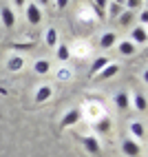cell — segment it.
<instances>
[{
	"mask_svg": "<svg viewBox=\"0 0 148 157\" xmlns=\"http://www.w3.org/2000/svg\"><path fill=\"white\" fill-rule=\"evenodd\" d=\"M25 13H27V22L29 25H40L42 22V9L36 5V2H29V5H25Z\"/></svg>",
	"mask_w": 148,
	"mask_h": 157,
	"instance_id": "obj_1",
	"label": "cell"
},
{
	"mask_svg": "<svg viewBox=\"0 0 148 157\" xmlns=\"http://www.w3.org/2000/svg\"><path fill=\"white\" fill-rule=\"evenodd\" d=\"M122 153L128 155V157H139L142 155V146H139V142L126 137V140H122Z\"/></svg>",
	"mask_w": 148,
	"mask_h": 157,
	"instance_id": "obj_2",
	"label": "cell"
},
{
	"mask_svg": "<svg viewBox=\"0 0 148 157\" xmlns=\"http://www.w3.org/2000/svg\"><path fill=\"white\" fill-rule=\"evenodd\" d=\"M80 120H82V111H80V109H71L69 113H64V117H62V122H60V128L75 126Z\"/></svg>",
	"mask_w": 148,
	"mask_h": 157,
	"instance_id": "obj_3",
	"label": "cell"
},
{
	"mask_svg": "<svg viewBox=\"0 0 148 157\" xmlns=\"http://www.w3.org/2000/svg\"><path fill=\"white\" fill-rule=\"evenodd\" d=\"M84 111H86V117H89L91 122H97L100 117H104V109L100 106V104H95V102H86Z\"/></svg>",
	"mask_w": 148,
	"mask_h": 157,
	"instance_id": "obj_4",
	"label": "cell"
},
{
	"mask_svg": "<svg viewBox=\"0 0 148 157\" xmlns=\"http://www.w3.org/2000/svg\"><path fill=\"white\" fill-rule=\"evenodd\" d=\"M0 20H2V27L5 29H11L16 25V13L11 7H2L0 9Z\"/></svg>",
	"mask_w": 148,
	"mask_h": 157,
	"instance_id": "obj_5",
	"label": "cell"
},
{
	"mask_svg": "<svg viewBox=\"0 0 148 157\" xmlns=\"http://www.w3.org/2000/svg\"><path fill=\"white\" fill-rule=\"evenodd\" d=\"M51 95H53V89H51V84H40V86H38V91H36V98H33V102L42 104V102L51 100Z\"/></svg>",
	"mask_w": 148,
	"mask_h": 157,
	"instance_id": "obj_6",
	"label": "cell"
},
{
	"mask_svg": "<svg viewBox=\"0 0 148 157\" xmlns=\"http://www.w3.org/2000/svg\"><path fill=\"white\" fill-rule=\"evenodd\" d=\"M117 73H120V64H117V62H108V64L97 73V78L100 80H111V78L117 75Z\"/></svg>",
	"mask_w": 148,
	"mask_h": 157,
	"instance_id": "obj_7",
	"label": "cell"
},
{
	"mask_svg": "<svg viewBox=\"0 0 148 157\" xmlns=\"http://www.w3.org/2000/svg\"><path fill=\"white\" fill-rule=\"evenodd\" d=\"M148 40V33H146V27H135L131 31V42L137 47V44H146Z\"/></svg>",
	"mask_w": 148,
	"mask_h": 157,
	"instance_id": "obj_8",
	"label": "cell"
},
{
	"mask_svg": "<svg viewBox=\"0 0 148 157\" xmlns=\"http://www.w3.org/2000/svg\"><path fill=\"white\" fill-rule=\"evenodd\" d=\"M84 148H86V153H91V155H100V151H102L95 135H86V137H84Z\"/></svg>",
	"mask_w": 148,
	"mask_h": 157,
	"instance_id": "obj_9",
	"label": "cell"
},
{
	"mask_svg": "<svg viewBox=\"0 0 148 157\" xmlns=\"http://www.w3.org/2000/svg\"><path fill=\"white\" fill-rule=\"evenodd\" d=\"M22 67H25V58L22 56H11V58H9L7 60V69L9 71H22Z\"/></svg>",
	"mask_w": 148,
	"mask_h": 157,
	"instance_id": "obj_10",
	"label": "cell"
},
{
	"mask_svg": "<svg viewBox=\"0 0 148 157\" xmlns=\"http://www.w3.org/2000/svg\"><path fill=\"white\" fill-rule=\"evenodd\" d=\"M115 106H117L120 111H126V109H128L131 106V95H128V93H117V95H115Z\"/></svg>",
	"mask_w": 148,
	"mask_h": 157,
	"instance_id": "obj_11",
	"label": "cell"
},
{
	"mask_svg": "<svg viewBox=\"0 0 148 157\" xmlns=\"http://www.w3.org/2000/svg\"><path fill=\"white\" fill-rule=\"evenodd\" d=\"M44 42H47V47H58V29L55 27H49L47 31H44Z\"/></svg>",
	"mask_w": 148,
	"mask_h": 157,
	"instance_id": "obj_12",
	"label": "cell"
},
{
	"mask_svg": "<svg viewBox=\"0 0 148 157\" xmlns=\"http://www.w3.org/2000/svg\"><path fill=\"white\" fill-rule=\"evenodd\" d=\"M117 51H120L122 56H135L137 53V47L131 42V40H122L120 47H117Z\"/></svg>",
	"mask_w": 148,
	"mask_h": 157,
	"instance_id": "obj_13",
	"label": "cell"
},
{
	"mask_svg": "<svg viewBox=\"0 0 148 157\" xmlns=\"http://www.w3.org/2000/svg\"><path fill=\"white\" fill-rule=\"evenodd\" d=\"M33 71H36V73H40V75H47V73L51 71V62H49V60H44V58L36 60V62H33Z\"/></svg>",
	"mask_w": 148,
	"mask_h": 157,
	"instance_id": "obj_14",
	"label": "cell"
},
{
	"mask_svg": "<svg viewBox=\"0 0 148 157\" xmlns=\"http://www.w3.org/2000/svg\"><path fill=\"white\" fill-rule=\"evenodd\" d=\"M131 106H135L139 113H144V111H146V95H142V93L133 95V98H131Z\"/></svg>",
	"mask_w": 148,
	"mask_h": 157,
	"instance_id": "obj_15",
	"label": "cell"
},
{
	"mask_svg": "<svg viewBox=\"0 0 148 157\" xmlns=\"http://www.w3.org/2000/svg\"><path fill=\"white\" fill-rule=\"evenodd\" d=\"M108 62H111V60H108L106 56H102V58H97V60H95L93 64H91V75H97V73H100V71H102L104 67H106Z\"/></svg>",
	"mask_w": 148,
	"mask_h": 157,
	"instance_id": "obj_16",
	"label": "cell"
},
{
	"mask_svg": "<svg viewBox=\"0 0 148 157\" xmlns=\"http://www.w3.org/2000/svg\"><path fill=\"white\" fill-rule=\"evenodd\" d=\"M115 42H117V36L113 33V31H106V33L102 36V40H100V44H102V49H111Z\"/></svg>",
	"mask_w": 148,
	"mask_h": 157,
	"instance_id": "obj_17",
	"label": "cell"
},
{
	"mask_svg": "<svg viewBox=\"0 0 148 157\" xmlns=\"http://www.w3.org/2000/svg\"><path fill=\"white\" fill-rule=\"evenodd\" d=\"M131 133H133V137L144 140L146 137V126H144L142 122H131Z\"/></svg>",
	"mask_w": 148,
	"mask_h": 157,
	"instance_id": "obj_18",
	"label": "cell"
},
{
	"mask_svg": "<svg viewBox=\"0 0 148 157\" xmlns=\"http://www.w3.org/2000/svg\"><path fill=\"white\" fill-rule=\"evenodd\" d=\"M93 124H95V128H97L100 133H108L111 131V117H106V115L100 117L97 122H93Z\"/></svg>",
	"mask_w": 148,
	"mask_h": 157,
	"instance_id": "obj_19",
	"label": "cell"
},
{
	"mask_svg": "<svg viewBox=\"0 0 148 157\" xmlns=\"http://www.w3.org/2000/svg\"><path fill=\"white\" fill-rule=\"evenodd\" d=\"M69 58H71V47L69 44H58V60L66 62Z\"/></svg>",
	"mask_w": 148,
	"mask_h": 157,
	"instance_id": "obj_20",
	"label": "cell"
},
{
	"mask_svg": "<svg viewBox=\"0 0 148 157\" xmlns=\"http://www.w3.org/2000/svg\"><path fill=\"white\" fill-rule=\"evenodd\" d=\"M133 18H135V11H128V9H124L122 16H120V25L122 27H128L133 22Z\"/></svg>",
	"mask_w": 148,
	"mask_h": 157,
	"instance_id": "obj_21",
	"label": "cell"
},
{
	"mask_svg": "<svg viewBox=\"0 0 148 157\" xmlns=\"http://www.w3.org/2000/svg\"><path fill=\"white\" fill-rule=\"evenodd\" d=\"M106 7H108V18H120L122 11H124V7H122V5H115V2H111V5H106Z\"/></svg>",
	"mask_w": 148,
	"mask_h": 157,
	"instance_id": "obj_22",
	"label": "cell"
},
{
	"mask_svg": "<svg viewBox=\"0 0 148 157\" xmlns=\"http://www.w3.org/2000/svg\"><path fill=\"white\" fill-rule=\"evenodd\" d=\"M75 49H78V51H73V53H75V56H80V58H84V56H86L89 51H91L89 42H86V44H84V42H78V44H75ZM73 53H71V56H73Z\"/></svg>",
	"mask_w": 148,
	"mask_h": 157,
	"instance_id": "obj_23",
	"label": "cell"
},
{
	"mask_svg": "<svg viewBox=\"0 0 148 157\" xmlns=\"http://www.w3.org/2000/svg\"><path fill=\"white\" fill-rule=\"evenodd\" d=\"M142 5H144V0H126L124 9H128V11H135V9H139Z\"/></svg>",
	"mask_w": 148,
	"mask_h": 157,
	"instance_id": "obj_24",
	"label": "cell"
},
{
	"mask_svg": "<svg viewBox=\"0 0 148 157\" xmlns=\"http://www.w3.org/2000/svg\"><path fill=\"white\" fill-rule=\"evenodd\" d=\"M71 75H73V73H71L69 69H60V71H58V80H69Z\"/></svg>",
	"mask_w": 148,
	"mask_h": 157,
	"instance_id": "obj_25",
	"label": "cell"
},
{
	"mask_svg": "<svg viewBox=\"0 0 148 157\" xmlns=\"http://www.w3.org/2000/svg\"><path fill=\"white\" fill-rule=\"evenodd\" d=\"M106 5H108V0H93V7L100 9V11H104V9H106Z\"/></svg>",
	"mask_w": 148,
	"mask_h": 157,
	"instance_id": "obj_26",
	"label": "cell"
},
{
	"mask_svg": "<svg viewBox=\"0 0 148 157\" xmlns=\"http://www.w3.org/2000/svg\"><path fill=\"white\" fill-rule=\"evenodd\" d=\"M69 7V0H55V9L58 11H62V9H66Z\"/></svg>",
	"mask_w": 148,
	"mask_h": 157,
	"instance_id": "obj_27",
	"label": "cell"
},
{
	"mask_svg": "<svg viewBox=\"0 0 148 157\" xmlns=\"http://www.w3.org/2000/svg\"><path fill=\"white\" fill-rule=\"evenodd\" d=\"M139 20H142V27H146V22H148V11H146V9L139 13Z\"/></svg>",
	"mask_w": 148,
	"mask_h": 157,
	"instance_id": "obj_28",
	"label": "cell"
},
{
	"mask_svg": "<svg viewBox=\"0 0 148 157\" xmlns=\"http://www.w3.org/2000/svg\"><path fill=\"white\" fill-rule=\"evenodd\" d=\"M13 2H16V7H25V5H27V0H13Z\"/></svg>",
	"mask_w": 148,
	"mask_h": 157,
	"instance_id": "obj_29",
	"label": "cell"
},
{
	"mask_svg": "<svg viewBox=\"0 0 148 157\" xmlns=\"http://www.w3.org/2000/svg\"><path fill=\"white\" fill-rule=\"evenodd\" d=\"M111 2H115V5H122V7H124V5H126V0H111Z\"/></svg>",
	"mask_w": 148,
	"mask_h": 157,
	"instance_id": "obj_30",
	"label": "cell"
},
{
	"mask_svg": "<svg viewBox=\"0 0 148 157\" xmlns=\"http://www.w3.org/2000/svg\"><path fill=\"white\" fill-rule=\"evenodd\" d=\"M36 5H38V7H40V5H49V0H38Z\"/></svg>",
	"mask_w": 148,
	"mask_h": 157,
	"instance_id": "obj_31",
	"label": "cell"
}]
</instances>
